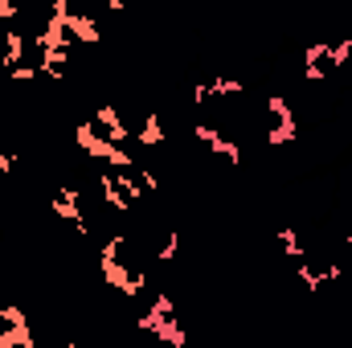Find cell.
<instances>
[{
    "label": "cell",
    "instance_id": "4",
    "mask_svg": "<svg viewBox=\"0 0 352 348\" xmlns=\"http://www.w3.org/2000/svg\"><path fill=\"white\" fill-rule=\"evenodd\" d=\"M299 140V123H274L270 131H266V144L270 148H287V144H295Z\"/></svg>",
    "mask_w": 352,
    "mask_h": 348
},
{
    "label": "cell",
    "instance_id": "9",
    "mask_svg": "<svg viewBox=\"0 0 352 348\" xmlns=\"http://www.w3.org/2000/svg\"><path fill=\"white\" fill-rule=\"evenodd\" d=\"M344 246H349V254H352V234H344Z\"/></svg>",
    "mask_w": 352,
    "mask_h": 348
},
{
    "label": "cell",
    "instance_id": "1",
    "mask_svg": "<svg viewBox=\"0 0 352 348\" xmlns=\"http://www.w3.org/2000/svg\"><path fill=\"white\" fill-rule=\"evenodd\" d=\"M94 127H102L107 131V140H115V144H123V140H131V127L123 123V115L111 107V102H102V107H94Z\"/></svg>",
    "mask_w": 352,
    "mask_h": 348
},
{
    "label": "cell",
    "instance_id": "7",
    "mask_svg": "<svg viewBox=\"0 0 352 348\" xmlns=\"http://www.w3.org/2000/svg\"><path fill=\"white\" fill-rule=\"evenodd\" d=\"M349 58H352V37H344V41H332V45H328V58H324V62H328L332 70H340Z\"/></svg>",
    "mask_w": 352,
    "mask_h": 348
},
{
    "label": "cell",
    "instance_id": "3",
    "mask_svg": "<svg viewBox=\"0 0 352 348\" xmlns=\"http://www.w3.org/2000/svg\"><path fill=\"white\" fill-rule=\"evenodd\" d=\"M135 140H140L148 152H160V148H164V119H160V115H148L144 127L135 131Z\"/></svg>",
    "mask_w": 352,
    "mask_h": 348
},
{
    "label": "cell",
    "instance_id": "6",
    "mask_svg": "<svg viewBox=\"0 0 352 348\" xmlns=\"http://www.w3.org/2000/svg\"><path fill=\"white\" fill-rule=\"evenodd\" d=\"M266 111L274 115V123H299V119H295V107L287 102V94H270V98H266Z\"/></svg>",
    "mask_w": 352,
    "mask_h": 348
},
{
    "label": "cell",
    "instance_id": "5",
    "mask_svg": "<svg viewBox=\"0 0 352 348\" xmlns=\"http://www.w3.org/2000/svg\"><path fill=\"white\" fill-rule=\"evenodd\" d=\"M278 246H283V254H287V259H307V246H303V242H299V230H291V226H287V230H278Z\"/></svg>",
    "mask_w": 352,
    "mask_h": 348
},
{
    "label": "cell",
    "instance_id": "8",
    "mask_svg": "<svg viewBox=\"0 0 352 348\" xmlns=\"http://www.w3.org/2000/svg\"><path fill=\"white\" fill-rule=\"evenodd\" d=\"M16 160H21L16 152H0V173H12V168H16Z\"/></svg>",
    "mask_w": 352,
    "mask_h": 348
},
{
    "label": "cell",
    "instance_id": "2",
    "mask_svg": "<svg viewBox=\"0 0 352 348\" xmlns=\"http://www.w3.org/2000/svg\"><path fill=\"white\" fill-rule=\"evenodd\" d=\"M29 58V37L21 33V29H8L4 33V54H0V66L4 70H12V66H21Z\"/></svg>",
    "mask_w": 352,
    "mask_h": 348
}]
</instances>
